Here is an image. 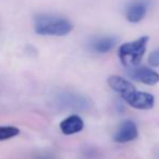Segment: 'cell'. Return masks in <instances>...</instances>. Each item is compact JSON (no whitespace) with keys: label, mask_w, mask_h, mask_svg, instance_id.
Listing matches in <instances>:
<instances>
[{"label":"cell","mask_w":159,"mask_h":159,"mask_svg":"<svg viewBox=\"0 0 159 159\" xmlns=\"http://www.w3.org/2000/svg\"><path fill=\"white\" fill-rule=\"evenodd\" d=\"M34 30L42 36H66L73 30V24L58 14L39 13L34 18Z\"/></svg>","instance_id":"obj_1"},{"label":"cell","mask_w":159,"mask_h":159,"mask_svg":"<svg viewBox=\"0 0 159 159\" xmlns=\"http://www.w3.org/2000/svg\"><path fill=\"white\" fill-rule=\"evenodd\" d=\"M148 42H149L148 36H142L136 40L122 44L118 50V56L121 63L124 66H131V68L139 66L147 48Z\"/></svg>","instance_id":"obj_2"},{"label":"cell","mask_w":159,"mask_h":159,"mask_svg":"<svg viewBox=\"0 0 159 159\" xmlns=\"http://www.w3.org/2000/svg\"><path fill=\"white\" fill-rule=\"evenodd\" d=\"M152 0H130L124 8V14L129 22L139 23L147 14Z\"/></svg>","instance_id":"obj_3"},{"label":"cell","mask_w":159,"mask_h":159,"mask_svg":"<svg viewBox=\"0 0 159 159\" xmlns=\"http://www.w3.org/2000/svg\"><path fill=\"white\" fill-rule=\"evenodd\" d=\"M59 106L69 110H86L89 108V100L86 97L75 93H63L58 97Z\"/></svg>","instance_id":"obj_4"},{"label":"cell","mask_w":159,"mask_h":159,"mask_svg":"<svg viewBox=\"0 0 159 159\" xmlns=\"http://www.w3.org/2000/svg\"><path fill=\"white\" fill-rule=\"evenodd\" d=\"M122 98L131 107L139 109V110H148V109H152L155 105V97L152 94L137 92L136 89L132 93L123 96Z\"/></svg>","instance_id":"obj_5"},{"label":"cell","mask_w":159,"mask_h":159,"mask_svg":"<svg viewBox=\"0 0 159 159\" xmlns=\"http://www.w3.org/2000/svg\"><path fill=\"white\" fill-rule=\"evenodd\" d=\"M128 75L134 81L146 85H155L159 82V73L148 66H133L130 68Z\"/></svg>","instance_id":"obj_6"},{"label":"cell","mask_w":159,"mask_h":159,"mask_svg":"<svg viewBox=\"0 0 159 159\" xmlns=\"http://www.w3.org/2000/svg\"><path fill=\"white\" fill-rule=\"evenodd\" d=\"M139 136V130L136 124L131 120H125L119 126L113 134V139L117 143H128L137 139Z\"/></svg>","instance_id":"obj_7"},{"label":"cell","mask_w":159,"mask_h":159,"mask_svg":"<svg viewBox=\"0 0 159 159\" xmlns=\"http://www.w3.org/2000/svg\"><path fill=\"white\" fill-rule=\"evenodd\" d=\"M117 44V38L113 36H99L95 37L89 42V47L94 52L106 53L113 49Z\"/></svg>","instance_id":"obj_8"},{"label":"cell","mask_w":159,"mask_h":159,"mask_svg":"<svg viewBox=\"0 0 159 159\" xmlns=\"http://www.w3.org/2000/svg\"><path fill=\"white\" fill-rule=\"evenodd\" d=\"M84 129V121L77 115H72L66 119L62 120L60 123V130L63 134L72 135L79 133Z\"/></svg>","instance_id":"obj_9"},{"label":"cell","mask_w":159,"mask_h":159,"mask_svg":"<svg viewBox=\"0 0 159 159\" xmlns=\"http://www.w3.org/2000/svg\"><path fill=\"white\" fill-rule=\"evenodd\" d=\"M107 82H108L109 86L115 92L119 93L122 97L128 95V94L132 93V92H134L135 89H136L135 86L131 82L126 81L125 79H123V77H121V76H117V75L110 76Z\"/></svg>","instance_id":"obj_10"},{"label":"cell","mask_w":159,"mask_h":159,"mask_svg":"<svg viewBox=\"0 0 159 159\" xmlns=\"http://www.w3.org/2000/svg\"><path fill=\"white\" fill-rule=\"evenodd\" d=\"M20 130L16 126H0V141H6L16 136Z\"/></svg>","instance_id":"obj_11"},{"label":"cell","mask_w":159,"mask_h":159,"mask_svg":"<svg viewBox=\"0 0 159 159\" xmlns=\"http://www.w3.org/2000/svg\"><path fill=\"white\" fill-rule=\"evenodd\" d=\"M148 64L150 66H159V49L154 50L148 57Z\"/></svg>","instance_id":"obj_12"},{"label":"cell","mask_w":159,"mask_h":159,"mask_svg":"<svg viewBox=\"0 0 159 159\" xmlns=\"http://www.w3.org/2000/svg\"><path fill=\"white\" fill-rule=\"evenodd\" d=\"M36 159H55V157L50 154H40L38 155Z\"/></svg>","instance_id":"obj_13"},{"label":"cell","mask_w":159,"mask_h":159,"mask_svg":"<svg viewBox=\"0 0 159 159\" xmlns=\"http://www.w3.org/2000/svg\"><path fill=\"white\" fill-rule=\"evenodd\" d=\"M158 159H159V155H158Z\"/></svg>","instance_id":"obj_14"}]
</instances>
